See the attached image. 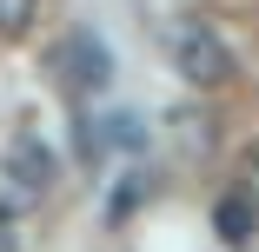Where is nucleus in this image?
Returning <instances> with one entry per match:
<instances>
[{"mask_svg": "<svg viewBox=\"0 0 259 252\" xmlns=\"http://www.w3.org/2000/svg\"><path fill=\"white\" fill-rule=\"evenodd\" d=\"M0 173L14 179L20 199H40L47 186H54V153L40 146V133H14V139H7V160H0Z\"/></svg>", "mask_w": 259, "mask_h": 252, "instance_id": "3", "label": "nucleus"}, {"mask_svg": "<svg viewBox=\"0 0 259 252\" xmlns=\"http://www.w3.org/2000/svg\"><path fill=\"white\" fill-rule=\"evenodd\" d=\"M213 219H220V239H226V245H246V239H252V219H259V213L246 206V199H220V213H213Z\"/></svg>", "mask_w": 259, "mask_h": 252, "instance_id": "4", "label": "nucleus"}, {"mask_svg": "<svg viewBox=\"0 0 259 252\" xmlns=\"http://www.w3.org/2000/svg\"><path fill=\"white\" fill-rule=\"evenodd\" d=\"M239 179H246V186H239V199H246V206H252V213H259V153H252V160H246V173H239Z\"/></svg>", "mask_w": 259, "mask_h": 252, "instance_id": "7", "label": "nucleus"}, {"mask_svg": "<svg viewBox=\"0 0 259 252\" xmlns=\"http://www.w3.org/2000/svg\"><path fill=\"white\" fill-rule=\"evenodd\" d=\"M173 73L186 86H226L233 80V54H226V40L213 27H199V20H180L173 27Z\"/></svg>", "mask_w": 259, "mask_h": 252, "instance_id": "1", "label": "nucleus"}, {"mask_svg": "<svg viewBox=\"0 0 259 252\" xmlns=\"http://www.w3.org/2000/svg\"><path fill=\"white\" fill-rule=\"evenodd\" d=\"M54 73H60L67 93H100V86L113 80V60H107V46H100L93 33H67L54 46Z\"/></svg>", "mask_w": 259, "mask_h": 252, "instance_id": "2", "label": "nucleus"}, {"mask_svg": "<svg viewBox=\"0 0 259 252\" xmlns=\"http://www.w3.org/2000/svg\"><path fill=\"white\" fill-rule=\"evenodd\" d=\"M33 14H40V0H0V33L20 40V33L33 27Z\"/></svg>", "mask_w": 259, "mask_h": 252, "instance_id": "6", "label": "nucleus"}, {"mask_svg": "<svg viewBox=\"0 0 259 252\" xmlns=\"http://www.w3.org/2000/svg\"><path fill=\"white\" fill-rule=\"evenodd\" d=\"M173 126H180L186 153H206V146H213V120H206V113H173Z\"/></svg>", "mask_w": 259, "mask_h": 252, "instance_id": "5", "label": "nucleus"}]
</instances>
